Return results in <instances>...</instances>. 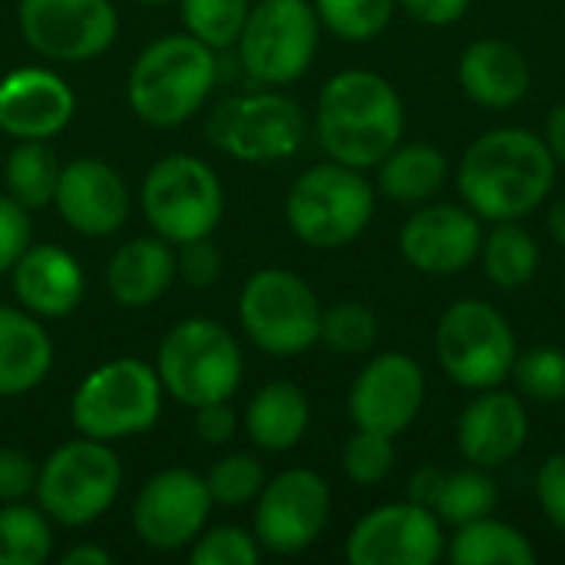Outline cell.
Returning <instances> with one entry per match:
<instances>
[{"label": "cell", "instance_id": "d4e9b609", "mask_svg": "<svg viewBox=\"0 0 565 565\" xmlns=\"http://www.w3.org/2000/svg\"><path fill=\"white\" fill-rule=\"evenodd\" d=\"M53 367V341L26 308L0 305V397L30 394Z\"/></svg>", "mask_w": 565, "mask_h": 565}, {"label": "cell", "instance_id": "e0dca14e", "mask_svg": "<svg viewBox=\"0 0 565 565\" xmlns=\"http://www.w3.org/2000/svg\"><path fill=\"white\" fill-rule=\"evenodd\" d=\"M427 377L424 367L401 351L371 358L348 391L351 424L384 437L404 434L424 411Z\"/></svg>", "mask_w": 565, "mask_h": 565}, {"label": "cell", "instance_id": "5bb4252c", "mask_svg": "<svg viewBox=\"0 0 565 565\" xmlns=\"http://www.w3.org/2000/svg\"><path fill=\"white\" fill-rule=\"evenodd\" d=\"M331 520V487L308 467L265 480L255 507V540L275 556H298L318 543Z\"/></svg>", "mask_w": 565, "mask_h": 565}, {"label": "cell", "instance_id": "5b68a950", "mask_svg": "<svg viewBox=\"0 0 565 565\" xmlns=\"http://www.w3.org/2000/svg\"><path fill=\"white\" fill-rule=\"evenodd\" d=\"M242 351L228 328L212 318H185L172 324L159 344L156 374L185 407L232 401L242 384Z\"/></svg>", "mask_w": 565, "mask_h": 565}, {"label": "cell", "instance_id": "8d00e7d4", "mask_svg": "<svg viewBox=\"0 0 565 565\" xmlns=\"http://www.w3.org/2000/svg\"><path fill=\"white\" fill-rule=\"evenodd\" d=\"M265 480H268L265 467L255 454H228L205 473L212 503H222V507H245L258 500Z\"/></svg>", "mask_w": 565, "mask_h": 565}, {"label": "cell", "instance_id": "d590c367", "mask_svg": "<svg viewBox=\"0 0 565 565\" xmlns=\"http://www.w3.org/2000/svg\"><path fill=\"white\" fill-rule=\"evenodd\" d=\"M394 463H397L394 437H384V434L354 427V434L344 440L341 470L358 487H377V483H384L394 473Z\"/></svg>", "mask_w": 565, "mask_h": 565}, {"label": "cell", "instance_id": "836d02e7", "mask_svg": "<svg viewBox=\"0 0 565 565\" xmlns=\"http://www.w3.org/2000/svg\"><path fill=\"white\" fill-rule=\"evenodd\" d=\"M185 30L212 50H228L248 20L252 0H179Z\"/></svg>", "mask_w": 565, "mask_h": 565}, {"label": "cell", "instance_id": "ffe728a7", "mask_svg": "<svg viewBox=\"0 0 565 565\" xmlns=\"http://www.w3.org/2000/svg\"><path fill=\"white\" fill-rule=\"evenodd\" d=\"M530 440V414L523 401L503 387L477 391L457 417V450L470 467L497 470L523 454Z\"/></svg>", "mask_w": 565, "mask_h": 565}, {"label": "cell", "instance_id": "277c9868", "mask_svg": "<svg viewBox=\"0 0 565 565\" xmlns=\"http://www.w3.org/2000/svg\"><path fill=\"white\" fill-rule=\"evenodd\" d=\"M374 209L377 195L364 172L334 159L305 169L285 195V218L295 238L324 252L361 238L374 218Z\"/></svg>", "mask_w": 565, "mask_h": 565}, {"label": "cell", "instance_id": "9a60e30c", "mask_svg": "<svg viewBox=\"0 0 565 565\" xmlns=\"http://www.w3.org/2000/svg\"><path fill=\"white\" fill-rule=\"evenodd\" d=\"M444 553L440 516L414 500L374 507L354 523L344 543L351 565H434Z\"/></svg>", "mask_w": 565, "mask_h": 565}, {"label": "cell", "instance_id": "4fadbf2b", "mask_svg": "<svg viewBox=\"0 0 565 565\" xmlns=\"http://www.w3.org/2000/svg\"><path fill=\"white\" fill-rule=\"evenodd\" d=\"M23 43L56 63L96 60L116 43L119 17L109 0H20Z\"/></svg>", "mask_w": 565, "mask_h": 565}, {"label": "cell", "instance_id": "4dcf8cb0", "mask_svg": "<svg viewBox=\"0 0 565 565\" xmlns=\"http://www.w3.org/2000/svg\"><path fill=\"white\" fill-rule=\"evenodd\" d=\"M53 553L50 516L40 507H0V565H43Z\"/></svg>", "mask_w": 565, "mask_h": 565}, {"label": "cell", "instance_id": "f546056e", "mask_svg": "<svg viewBox=\"0 0 565 565\" xmlns=\"http://www.w3.org/2000/svg\"><path fill=\"white\" fill-rule=\"evenodd\" d=\"M3 179H7V195L17 199L26 212L43 209L56 195L60 159L46 146V139H20L7 156Z\"/></svg>", "mask_w": 565, "mask_h": 565}, {"label": "cell", "instance_id": "83f0119b", "mask_svg": "<svg viewBox=\"0 0 565 565\" xmlns=\"http://www.w3.org/2000/svg\"><path fill=\"white\" fill-rule=\"evenodd\" d=\"M454 530L444 553L454 565H533L540 559L533 540L523 530L493 520V513Z\"/></svg>", "mask_w": 565, "mask_h": 565}, {"label": "cell", "instance_id": "8992f818", "mask_svg": "<svg viewBox=\"0 0 565 565\" xmlns=\"http://www.w3.org/2000/svg\"><path fill=\"white\" fill-rule=\"evenodd\" d=\"M162 381L136 358H116L89 371L70 404V420L83 437L113 444L139 437L159 424Z\"/></svg>", "mask_w": 565, "mask_h": 565}, {"label": "cell", "instance_id": "c3c4849f", "mask_svg": "<svg viewBox=\"0 0 565 565\" xmlns=\"http://www.w3.org/2000/svg\"><path fill=\"white\" fill-rule=\"evenodd\" d=\"M63 565H109L113 563V556L103 550V546H73V550H66L63 553Z\"/></svg>", "mask_w": 565, "mask_h": 565}, {"label": "cell", "instance_id": "74e56055", "mask_svg": "<svg viewBox=\"0 0 565 565\" xmlns=\"http://www.w3.org/2000/svg\"><path fill=\"white\" fill-rule=\"evenodd\" d=\"M516 387L543 404L565 401V351L556 344H536L523 354H516L513 364Z\"/></svg>", "mask_w": 565, "mask_h": 565}, {"label": "cell", "instance_id": "f35d334b", "mask_svg": "<svg viewBox=\"0 0 565 565\" xmlns=\"http://www.w3.org/2000/svg\"><path fill=\"white\" fill-rule=\"evenodd\" d=\"M262 546L252 533L238 526H212L202 530L192 543L189 563L192 565H255Z\"/></svg>", "mask_w": 565, "mask_h": 565}, {"label": "cell", "instance_id": "f6af8a7d", "mask_svg": "<svg viewBox=\"0 0 565 565\" xmlns=\"http://www.w3.org/2000/svg\"><path fill=\"white\" fill-rule=\"evenodd\" d=\"M397 7L427 26H450L467 17L470 0H397Z\"/></svg>", "mask_w": 565, "mask_h": 565}, {"label": "cell", "instance_id": "484cf974", "mask_svg": "<svg viewBox=\"0 0 565 565\" xmlns=\"http://www.w3.org/2000/svg\"><path fill=\"white\" fill-rule=\"evenodd\" d=\"M311 424V401L291 381L265 384L245 407V434L265 454H285L301 444Z\"/></svg>", "mask_w": 565, "mask_h": 565}, {"label": "cell", "instance_id": "603a6c76", "mask_svg": "<svg viewBox=\"0 0 565 565\" xmlns=\"http://www.w3.org/2000/svg\"><path fill=\"white\" fill-rule=\"evenodd\" d=\"M457 79L477 106L510 109L523 103V96L530 93L533 73L520 46L497 40V36H483V40H473L460 53Z\"/></svg>", "mask_w": 565, "mask_h": 565}, {"label": "cell", "instance_id": "2e32d148", "mask_svg": "<svg viewBox=\"0 0 565 565\" xmlns=\"http://www.w3.org/2000/svg\"><path fill=\"white\" fill-rule=\"evenodd\" d=\"M212 510V493L205 477L185 467H169L152 473L132 507L136 536L159 553H175L195 543L205 530Z\"/></svg>", "mask_w": 565, "mask_h": 565}, {"label": "cell", "instance_id": "30bf717a", "mask_svg": "<svg viewBox=\"0 0 565 565\" xmlns=\"http://www.w3.org/2000/svg\"><path fill=\"white\" fill-rule=\"evenodd\" d=\"M139 202L152 232L169 245L212 235L225 212L218 175L209 162L185 152L166 156L146 172Z\"/></svg>", "mask_w": 565, "mask_h": 565}, {"label": "cell", "instance_id": "7bdbcfd3", "mask_svg": "<svg viewBox=\"0 0 565 565\" xmlns=\"http://www.w3.org/2000/svg\"><path fill=\"white\" fill-rule=\"evenodd\" d=\"M536 500L546 520L565 533V454H553L536 473Z\"/></svg>", "mask_w": 565, "mask_h": 565}, {"label": "cell", "instance_id": "7402d4cb", "mask_svg": "<svg viewBox=\"0 0 565 565\" xmlns=\"http://www.w3.org/2000/svg\"><path fill=\"white\" fill-rule=\"evenodd\" d=\"M10 275L17 301L33 318H66L86 291L83 265L60 245H26Z\"/></svg>", "mask_w": 565, "mask_h": 565}, {"label": "cell", "instance_id": "e575fe53", "mask_svg": "<svg viewBox=\"0 0 565 565\" xmlns=\"http://www.w3.org/2000/svg\"><path fill=\"white\" fill-rule=\"evenodd\" d=\"M381 321L377 315L361 301H338L328 311H321V341L344 358L367 354L377 344Z\"/></svg>", "mask_w": 565, "mask_h": 565}, {"label": "cell", "instance_id": "7dc6e473", "mask_svg": "<svg viewBox=\"0 0 565 565\" xmlns=\"http://www.w3.org/2000/svg\"><path fill=\"white\" fill-rule=\"evenodd\" d=\"M543 139H546V146H550L556 166H563L565 169V103L550 109V116H546V136H543Z\"/></svg>", "mask_w": 565, "mask_h": 565}, {"label": "cell", "instance_id": "60d3db41", "mask_svg": "<svg viewBox=\"0 0 565 565\" xmlns=\"http://www.w3.org/2000/svg\"><path fill=\"white\" fill-rule=\"evenodd\" d=\"M36 473L40 467L23 450L0 447V507L26 500L36 490Z\"/></svg>", "mask_w": 565, "mask_h": 565}, {"label": "cell", "instance_id": "3957f363", "mask_svg": "<svg viewBox=\"0 0 565 565\" xmlns=\"http://www.w3.org/2000/svg\"><path fill=\"white\" fill-rule=\"evenodd\" d=\"M215 50L192 33H169L149 43L129 70L126 99L132 113L156 129L192 119L215 86Z\"/></svg>", "mask_w": 565, "mask_h": 565}, {"label": "cell", "instance_id": "6da1fadb", "mask_svg": "<svg viewBox=\"0 0 565 565\" xmlns=\"http://www.w3.org/2000/svg\"><path fill=\"white\" fill-rule=\"evenodd\" d=\"M556 172L559 166L543 136L523 126H497L467 146L457 189L483 222H520L550 199Z\"/></svg>", "mask_w": 565, "mask_h": 565}, {"label": "cell", "instance_id": "7c38bea8", "mask_svg": "<svg viewBox=\"0 0 565 565\" xmlns=\"http://www.w3.org/2000/svg\"><path fill=\"white\" fill-rule=\"evenodd\" d=\"M205 136L215 149L242 162H278L301 149L305 142V113L285 93H248L222 99L209 122Z\"/></svg>", "mask_w": 565, "mask_h": 565}, {"label": "cell", "instance_id": "1f68e13d", "mask_svg": "<svg viewBox=\"0 0 565 565\" xmlns=\"http://www.w3.org/2000/svg\"><path fill=\"white\" fill-rule=\"evenodd\" d=\"M497 503H500V490H497L490 470L467 467V470H457V473L444 477L434 513L447 526H463L470 520L490 516L497 510Z\"/></svg>", "mask_w": 565, "mask_h": 565}, {"label": "cell", "instance_id": "4316f807", "mask_svg": "<svg viewBox=\"0 0 565 565\" xmlns=\"http://www.w3.org/2000/svg\"><path fill=\"white\" fill-rule=\"evenodd\" d=\"M447 156L430 142H397L377 162V189L397 205H424L447 185Z\"/></svg>", "mask_w": 565, "mask_h": 565}, {"label": "cell", "instance_id": "f907efd6", "mask_svg": "<svg viewBox=\"0 0 565 565\" xmlns=\"http://www.w3.org/2000/svg\"><path fill=\"white\" fill-rule=\"evenodd\" d=\"M139 3H166V0H139Z\"/></svg>", "mask_w": 565, "mask_h": 565}, {"label": "cell", "instance_id": "d6986e66", "mask_svg": "<svg viewBox=\"0 0 565 565\" xmlns=\"http://www.w3.org/2000/svg\"><path fill=\"white\" fill-rule=\"evenodd\" d=\"M53 202H56L60 218L73 232L89 235V238L113 235L129 218V189L122 175L109 162L93 159V156L60 166Z\"/></svg>", "mask_w": 565, "mask_h": 565}, {"label": "cell", "instance_id": "ab89813d", "mask_svg": "<svg viewBox=\"0 0 565 565\" xmlns=\"http://www.w3.org/2000/svg\"><path fill=\"white\" fill-rule=\"evenodd\" d=\"M175 275H182L192 288H212L222 278V252L215 242H209V235L182 242L175 255Z\"/></svg>", "mask_w": 565, "mask_h": 565}, {"label": "cell", "instance_id": "bcb514c9", "mask_svg": "<svg viewBox=\"0 0 565 565\" xmlns=\"http://www.w3.org/2000/svg\"><path fill=\"white\" fill-rule=\"evenodd\" d=\"M444 477H447V473L437 470V467H420V470L411 477V483H407V500H414V503L434 510L437 493H440V487H444Z\"/></svg>", "mask_w": 565, "mask_h": 565}, {"label": "cell", "instance_id": "ba28073f", "mask_svg": "<svg viewBox=\"0 0 565 565\" xmlns=\"http://www.w3.org/2000/svg\"><path fill=\"white\" fill-rule=\"evenodd\" d=\"M122 467L109 444L76 437L56 447L36 473V507L60 526L96 523L119 497Z\"/></svg>", "mask_w": 565, "mask_h": 565}, {"label": "cell", "instance_id": "f1b7e54d", "mask_svg": "<svg viewBox=\"0 0 565 565\" xmlns=\"http://www.w3.org/2000/svg\"><path fill=\"white\" fill-rule=\"evenodd\" d=\"M480 262L497 288L516 291L540 271V242L520 222H493V228L483 232Z\"/></svg>", "mask_w": 565, "mask_h": 565}, {"label": "cell", "instance_id": "d6a6232c", "mask_svg": "<svg viewBox=\"0 0 565 565\" xmlns=\"http://www.w3.org/2000/svg\"><path fill=\"white\" fill-rule=\"evenodd\" d=\"M397 0H315L318 20L348 43H371L394 20Z\"/></svg>", "mask_w": 565, "mask_h": 565}, {"label": "cell", "instance_id": "52a82bcc", "mask_svg": "<svg viewBox=\"0 0 565 565\" xmlns=\"http://www.w3.org/2000/svg\"><path fill=\"white\" fill-rule=\"evenodd\" d=\"M434 351L444 374L467 391L503 387L520 354L516 331L500 308L480 298L454 301L434 331Z\"/></svg>", "mask_w": 565, "mask_h": 565}, {"label": "cell", "instance_id": "7a4b0ae2", "mask_svg": "<svg viewBox=\"0 0 565 565\" xmlns=\"http://www.w3.org/2000/svg\"><path fill=\"white\" fill-rule=\"evenodd\" d=\"M321 149L351 169H377V162L404 139V99L391 79L374 70L334 73L315 109Z\"/></svg>", "mask_w": 565, "mask_h": 565}, {"label": "cell", "instance_id": "44dd1931", "mask_svg": "<svg viewBox=\"0 0 565 565\" xmlns=\"http://www.w3.org/2000/svg\"><path fill=\"white\" fill-rule=\"evenodd\" d=\"M73 113L76 96L53 70L23 66L0 79V129L13 139H53Z\"/></svg>", "mask_w": 565, "mask_h": 565}, {"label": "cell", "instance_id": "cb8c5ba5", "mask_svg": "<svg viewBox=\"0 0 565 565\" xmlns=\"http://www.w3.org/2000/svg\"><path fill=\"white\" fill-rule=\"evenodd\" d=\"M175 281V252L166 238H132L106 265V288L119 308H149Z\"/></svg>", "mask_w": 565, "mask_h": 565}, {"label": "cell", "instance_id": "681fc988", "mask_svg": "<svg viewBox=\"0 0 565 565\" xmlns=\"http://www.w3.org/2000/svg\"><path fill=\"white\" fill-rule=\"evenodd\" d=\"M546 228H550L553 242H556L559 248H565V199L550 205V212H546Z\"/></svg>", "mask_w": 565, "mask_h": 565}, {"label": "cell", "instance_id": "ac0fdd59", "mask_svg": "<svg viewBox=\"0 0 565 565\" xmlns=\"http://www.w3.org/2000/svg\"><path fill=\"white\" fill-rule=\"evenodd\" d=\"M483 218L457 202H424L404 222L397 248L420 275H457L480 258Z\"/></svg>", "mask_w": 565, "mask_h": 565}, {"label": "cell", "instance_id": "ee69618b", "mask_svg": "<svg viewBox=\"0 0 565 565\" xmlns=\"http://www.w3.org/2000/svg\"><path fill=\"white\" fill-rule=\"evenodd\" d=\"M238 430V417L235 411L228 407V401H218V404H205V407H195V434L205 447H222L235 437Z\"/></svg>", "mask_w": 565, "mask_h": 565}, {"label": "cell", "instance_id": "8fae6325", "mask_svg": "<svg viewBox=\"0 0 565 565\" xmlns=\"http://www.w3.org/2000/svg\"><path fill=\"white\" fill-rule=\"evenodd\" d=\"M321 20L308 0H258L238 33V60L262 86L301 79L318 53Z\"/></svg>", "mask_w": 565, "mask_h": 565}, {"label": "cell", "instance_id": "b9f144b4", "mask_svg": "<svg viewBox=\"0 0 565 565\" xmlns=\"http://www.w3.org/2000/svg\"><path fill=\"white\" fill-rule=\"evenodd\" d=\"M26 245H30L26 209L17 199L0 195V271H10Z\"/></svg>", "mask_w": 565, "mask_h": 565}, {"label": "cell", "instance_id": "9c48e42d", "mask_svg": "<svg viewBox=\"0 0 565 565\" xmlns=\"http://www.w3.org/2000/svg\"><path fill=\"white\" fill-rule=\"evenodd\" d=\"M321 301L288 268L255 271L238 295V321L248 341L271 358H298L321 341Z\"/></svg>", "mask_w": 565, "mask_h": 565}]
</instances>
